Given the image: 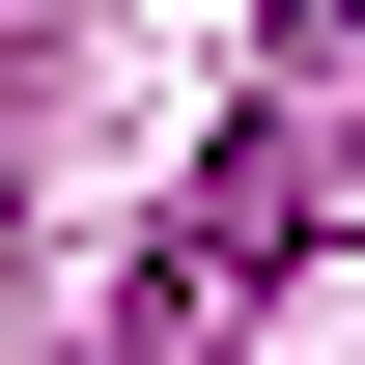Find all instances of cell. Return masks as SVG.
I'll list each match as a JSON object with an SVG mask.
<instances>
[]
</instances>
